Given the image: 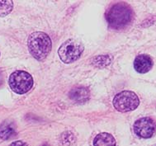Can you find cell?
<instances>
[{
    "instance_id": "277c9868",
    "label": "cell",
    "mask_w": 156,
    "mask_h": 146,
    "mask_svg": "<svg viewBox=\"0 0 156 146\" xmlns=\"http://www.w3.org/2000/svg\"><path fill=\"white\" fill-rule=\"evenodd\" d=\"M83 51V45L74 39H69L60 45L59 57L64 63L70 64L79 59Z\"/></svg>"
},
{
    "instance_id": "7a4b0ae2",
    "label": "cell",
    "mask_w": 156,
    "mask_h": 146,
    "mask_svg": "<svg viewBox=\"0 0 156 146\" xmlns=\"http://www.w3.org/2000/svg\"><path fill=\"white\" fill-rule=\"evenodd\" d=\"M27 45L31 55L37 60H42L51 52L52 43L47 34L42 31H36L29 36Z\"/></svg>"
},
{
    "instance_id": "3957f363",
    "label": "cell",
    "mask_w": 156,
    "mask_h": 146,
    "mask_svg": "<svg viewBox=\"0 0 156 146\" xmlns=\"http://www.w3.org/2000/svg\"><path fill=\"white\" fill-rule=\"evenodd\" d=\"M33 78L27 72L17 70L9 77V84L11 89L17 94H24L29 92L33 86Z\"/></svg>"
},
{
    "instance_id": "7c38bea8",
    "label": "cell",
    "mask_w": 156,
    "mask_h": 146,
    "mask_svg": "<svg viewBox=\"0 0 156 146\" xmlns=\"http://www.w3.org/2000/svg\"><path fill=\"white\" fill-rule=\"evenodd\" d=\"M13 9V2L10 0L0 1V17H6Z\"/></svg>"
},
{
    "instance_id": "4fadbf2b",
    "label": "cell",
    "mask_w": 156,
    "mask_h": 146,
    "mask_svg": "<svg viewBox=\"0 0 156 146\" xmlns=\"http://www.w3.org/2000/svg\"><path fill=\"white\" fill-rule=\"evenodd\" d=\"M10 146H28V145H27V144L25 143V142H23V141H17L12 142Z\"/></svg>"
},
{
    "instance_id": "30bf717a",
    "label": "cell",
    "mask_w": 156,
    "mask_h": 146,
    "mask_svg": "<svg viewBox=\"0 0 156 146\" xmlns=\"http://www.w3.org/2000/svg\"><path fill=\"white\" fill-rule=\"evenodd\" d=\"M15 134V128L12 124L9 122H3L0 126V138L3 140H9Z\"/></svg>"
},
{
    "instance_id": "52a82bcc",
    "label": "cell",
    "mask_w": 156,
    "mask_h": 146,
    "mask_svg": "<svg viewBox=\"0 0 156 146\" xmlns=\"http://www.w3.org/2000/svg\"><path fill=\"white\" fill-rule=\"evenodd\" d=\"M153 67V60L148 55H140L135 59L134 68L138 73H145Z\"/></svg>"
},
{
    "instance_id": "6da1fadb",
    "label": "cell",
    "mask_w": 156,
    "mask_h": 146,
    "mask_svg": "<svg viewBox=\"0 0 156 146\" xmlns=\"http://www.w3.org/2000/svg\"><path fill=\"white\" fill-rule=\"evenodd\" d=\"M134 13L127 3L120 2L112 6L106 12V19L110 27L116 30L123 29L132 22Z\"/></svg>"
},
{
    "instance_id": "5bb4252c",
    "label": "cell",
    "mask_w": 156,
    "mask_h": 146,
    "mask_svg": "<svg viewBox=\"0 0 156 146\" xmlns=\"http://www.w3.org/2000/svg\"><path fill=\"white\" fill-rule=\"evenodd\" d=\"M3 73L0 71V87H1V85L3 84Z\"/></svg>"
},
{
    "instance_id": "8fae6325",
    "label": "cell",
    "mask_w": 156,
    "mask_h": 146,
    "mask_svg": "<svg viewBox=\"0 0 156 146\" xmlns=\"http://www.w3.org/2000/svg\"><path fill=\"white\" fill-rule=\"evenodd\" d=\"M112 61V57L110 55H98L93 58L92 64L95 67L103 68L110 65Z\"/></svg>"
},
{
    "instance_id": "8992f818",
    "label": "cell",
    "mask_w": 156,
    "mask_h": 146,
    "mask_svg": "<svg viewBox=\"0 0 156 146\" xmlns=\"http://www.w3.org/2000/svg\"><path fill=\"white\" fill-rule=\"evenodd\" d=\"M133 128L136 135L148 139L155 134L156 123L151 117H143L135 122Z\"/></svg>"
},
{
    "instance_id": "9c48e42d",
    "label": "cell",
    "mask_w": 156,
    "mask_h": 146,
    "mask_svg": "<svg viewBox=\"0 0 156 146\" xmlns=\"http://www.w3.org/2000/svg\"><path fill=\"white\" fill-rule=\"evenodd\" d=\"M115 138L109 133H100L94 138V146H116Z\"/></svg>"
},
{
    "instance_id": "ba28073f",
    "label": "cell",
    "mask_w": 156,
    "mask_h": 146,
    "mask_svg": "<svg viewBox=\"0 0 156 146\" xmlns=\"http://www.w3.org/2000/svg\"><path fill=\"white\" fill-rule=\"evenodd\" d=\"M69 97L71 100L76 102H84L89 99L90 92L85 87H76L69 91Z\"/></svg>"
},
{
    "instance_id": "5b68a950",
    "label": "cell",
    "mask_w": 156,
    "mask_h": 146,
    "mask_svg": "<svg viewBox=\"0 0 156 146\" xmlns=\"http://www.w3.org/2000/svg\"><path fill=\"white\" fill-rule=\"evenodd\" d=\"M140 104L138 96L131 91H123L115 96L113 106L121 112H127L136 110Z\"/></svg>"
},
{
    "instance_id": "9a60e30c",
    "label": "cell",
    "mask_w": 156,
    "mask_h": 146,
    "mask_svg": "<svg viewBox=\"0 0 156 146\" xmlns=\"http://www.w3.org/2000/svg\"><path fill=\"white\" fill-rule=\"evenodd\" d=\"M41 146H50V145H49L48 144H41Z\"/></svg>"
}]
</instances>
